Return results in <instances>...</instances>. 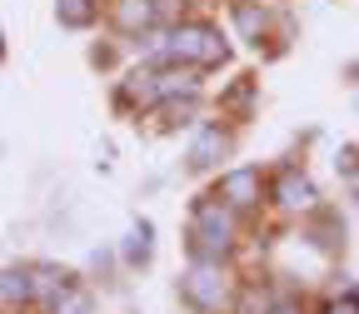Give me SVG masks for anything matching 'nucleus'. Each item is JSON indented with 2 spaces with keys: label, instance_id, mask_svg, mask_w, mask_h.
I'll return each instance as SVG.
<instances>
[{
  "label": "nucleus",
  "instance_id": "nucleus-9",
  "mask_svg": "<svg viewBox=\"0 0 359 314\" xmlns=\"http://www.w3.org/2000/svg\"><path fill=\"white\" fill-rule=\"evenodd\" d=\"M224 155V130L219 125H205L200 135H195V150H190V165H215Z\"/></svg>",
  "mask_w": 359,
  "mask_h": 314
},
{
  "label": "nucleus",
  "instance_id": "nucleus-6",
  "mask_svg": "<svg viewBox=\"0 0 359 314\" xmlns=\"http://www.w3.org/2000/svg\"><path fill=\"white\" fill-rule=\"evenodd\" d=\"M110 20H115V30H125V35H140V30L155 20V0H110Z\"/></svg>",
  "mask_w": 359,
  "mask_h": 314
},
{
  "label": "nucleus",
  "instance_id": "nucleus-13",
  "mask_svg": "<svg viewBox=\"0 0 359 314\" xmlns=\"http://www.w3.org/2000/svg\"><path fill=\"white\" fill-rule=\"evenodd\" d=\"M155 15H180V0H155Z\"/></svg>",
  "mask_w": 359,
  "mask_h": 314
},
{
  "label": "nucleus",
  "instance_id": "nucleus-7",
  "mask_svg": "<svg viewBox=\"0 0 359 314\" xmlns=\"http://www.w3.org/2000/svg\"><path fill=\"white\" fill-rule=\"evenodd\" d=\"M264 25H269V11L259 0H235V30L240 40H264Z\"/></svg>",
  "mask_w": 359,
  "mask_h": 314
},
{
  "label": "nucleus",
  "instance_id": "nucleus-4",
  "mask_svg": "<svg viewBox=\"0 0 359 314\" xmlns=\"http://www.w3.org/2000/svg\"><path fill=\"white\" fill-rule=\"evenodd\" d=\"M219 200L230 205V210H255V205L264 200V175H259L255 165L230 170V175L219 179Z\"/></svg>",
  "mask_w": 359,
  "mask_h": 314
},
{
  "label": "nucleus",
  "instance_id": "nucleus-12",
  "mask_svg": "<svg viewBox=\"0 0 359 314\" xmlns=\"http://www.w3.org/2000/svg\"><path fill=\"white\" fill-rule=\"evenodd\" d=\"M320 314H359V299H354V294H349V299H330Z\"/></svg>",
  "mask_w": 359,
  "mask_h": 314
},
{
  "label": "nucleus",
  "instance_id": "nucleus-3",
  "mask_svg": "<svg viewBox=\"0 0 359 314\" xmlns=\"http://www.w3.org/2000/svg\"><path fill=\"white\" fill-rule=\"evenodd\" d=\"M185 299H190L195 309H210V314H215V309L230 304V280H224L210 259H200L190 275H185Z\"/></svg>",
  "mask_w": 359,
  "mask_h": 314
},
{
  "label": "nucleus",
  "instance_id": "nucleus-14",
  "mask_svg": "<svg viewBox=\"0 0 359 314\" xmlns=\"http://www.w3.org/2000/svg\"><path fill=\"white\" fill-rule=\"evenodd\" d=\"M285 314H290V309H285Z\"/></svg>",
  "mask_w": 359,
  "mask_h": 314
},
{
  "label": "nucleus",
  "instance_id": "nucleus-8",
  "mask_svg": "<svg viewBox=\"0 0 359 314\" xmlns=\"http://www.w3.org/2000/svg\"><path fill=\"white\" fill-rule=\"evenodd\" d=\"M30 294H35V280L25 275V269H11V275H0V309H6V314H15Z\"/></svg>",
  "mask_w": 359,
  "mask_h": 314
},
{
  "label": "nucleus",
  "instance_id": "nucleus-1",
  "mask_svg": "<svg viewBox=\"0 0 359 314\" xmlns=\"http://www.w3.org/2000/svg\"><path fill=\"white\" fill-rule=\"evenodd\" d=\"M160 55L175 65H219L224 60V40L215 25H175L170 40L160 45Z\"/></svg>",
  "mask_w": 359,
  "mask_h": 314
},
{
  "label": "nucleus",
  "instance_id": "nucleus-11",
  "mask_svg": "<svg viewBox=\"0 0 359 314\" xmlns=\"http://www.w3.org/2000/svg\"><path fill=\"white\" fill-rule=\"evenodd\" d=\"M60 20L65 25H90L95 20V6L90 0H60Z\"/></svg>",
  "mask_w": 359,
  "mask_h": 314
},
{
  "label": "nucleus",
  "instance_id": "nucleus-10",
  "mask_svg": "<svg viewBox=\"0 0 359 314\" xmlns=\"http://www.w3.org/2000/svg\"><path fill=\"white\" fill-rule=\"evenodd\" d=\"M95 304H90V294L85 289H75V285H65L60 294H55V314H90Z\"/></svg>",
  "mask_w": 359,
  "mask_h": 314
},
{
  "label": "nucleus",
  "instance_id": "nucleus-2",
  "mask_svg": "<svg viewBox=\"0 0 359 314\" xmlns=\"http://www.w3.org/2000/svg\"><path fill=\"white\" fill-rule=\"evenodd\" d=\"M190 230H195L200 259L230 254V245H235V210L224 205V200H200L195 214H190Z\"/></svg>",
  "mask_w": 359,
  "mask_h": 314
},
{
  "label": "nucleus",
  "instance_id": "nucleus-5",
  "mask_svg": "<svg viewBox=\"0 0 359 314\" xmlns=\"http://www.w3.org/2000/svg\"><path fill=\"white\" fill-rule=\"evenodd\" d=\"M275 205L290 210V214H304V210H314V185L299 170H280L275 175Z\"/></svg>",
  "mask_w": 359,
  "mask_h": 314
}]
</instances>
